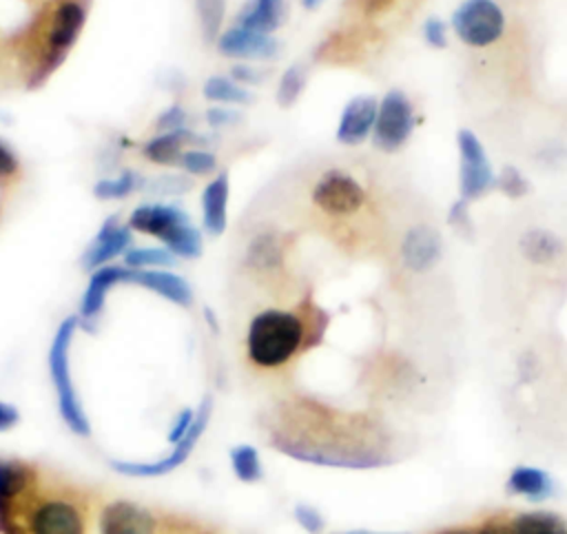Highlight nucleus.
<instances>
[{
    "instance_id": "8",
    "label": "nucleus",
    "mask_w": 567,
    "mask_h": 534,
    "mask_svg": "<svg viewBox=\"0 0 567 534\" xmlns=\"http://www.w3.org/2000/svg\"><path fill=\"white\" fill-rule=\"evenodd\" d=\"M414 131V109L408 95L392 89L383 95L372 126V142L381 151H399Z\"/></svg>"
},
{
    "instance_id": "10",
    "label": "nucleus",
    "mask_w": 567,
    "mask_h": 534,
    "mask_svg": "<svg viewBox=\"0 0 567 534\" xmlns=\"http://www.w3.org/2000/svg\"><path fill=\"white\" fill-rule=\"evenodd\" d=\"M312 202L326 215L346 217L363 206L365 191L350 173L330 168L312 186Z\"/></svg>"
},
{
    "instance_id": "11",
    "label": "nucleus",
    "mask_w": 567,
    "mask_h": 534,
    "mask_svg": "<svg viewBox=\"0 0 567 534\" xmlns=\"http://www.w3.org/2000/svg\"><path fill=\"white\" fill-rule=\"evenodd\" d=\"M164 516L131 501H113L100 514L102 534H162Z\"/></svg>"
},
{
    "instance_id": "1",
    "label": "nucleus",
    "mask_w": 567,
    "mask_h": 534,
    "mask_svg": "<svg viewBox=\"0 0 567 534\" xmlns=\"http://www.w3.org/2000/svg\"><path fill=\"white\" fill-rule=\"evenodd\" d=\"M268 439L286 456L315 465L370 470L394 461L390 434L377 419L303 397L272 412Z\"/></svg>"
},
{
    "instance_id": "33",
    "label": "nucleus",
    "mask_w": 567,
    "mask_h": 534,
    "mask_svg": "<svg viewBox=\"0 0 567 534\" xmlns=\"http://www.w3.org/2000/svg\"><path fill=\"white\" fill-rule=\"evenodd\" d=\"M179 166L190 175H210L217 168V157L202 148H186L179 157Z\"/></svg>"
},
{
    "instance_id": "27",
    "label": "nucleus",
    "mask_w": 567,
    "mask_h": 534,
    "mask_svg": "<svg viewBox=\"0 0 567 534\" xmlns=\"http://www.w3.org/2000/svg\"><path fill=\"white\" fill-rule=\"evenodd\" d=\"M230 468L241 483H257L264 476L259 452L248 443L235 445L230 450Z\"/></svg>"
},
{
    "instance_id": "44",
    "label": "nucleus",
    "mask_w": 567,
    "mask_h": 534,
    "mask_svg": "<svg viewBox=\"0 0 567 534\" xmlns=\"http://www.w3.org/2000/svg\"><path fill=\"white\" fill-rule=\"evenodd\" d=\"M478 534H509V532H507L505 521L489 518V521H485V523L478 525Z\"/></svg>"
},
{
    "instance_id": "42",
    "label": "nucleus",
    "mask_w": 567,
    "mask_h": 534,
    "mask_svg": "<svg viewBox=\"0 0 567 534\" xmlns=\"http://www.w3.org/2000/svg\"><path fill=\"white\" fill-rule=\"evenodd\" d=\"M18 421H20L18 408L11 405V403H7V401H0V432L11 430Z\"/></svg>"
},
{
    "instance_id": "32",
    "label": "nucleus",
    "mask_w": 567,
    "mask_h": 534,
    "mask_svg": "<svg viewBox=\"0 0 567 534\" xmlns=\"http://www.w3.org/2000/svg\"><path fill=\"white\" fill-rule=\"evenodd\" d=\"M197 11L206 40L217 38L224 18V0H197Z\"/></svg>"
},
{
    "instance_id": "25",
    "label": "nucleus",
    "mask_w": 567,
    "mask_h": 534,
    "mask_svg": "<svg viewBox=\"0 0 567 534\" xmlns=\"http://www.w3.org/2000/svg\"><path fill=\"white\" fill-rule=\"evenodd\" d=\"M246 261L255 270H275L284 264V248L272 233H259L248 244Z\"/></svg>"
},
{
    "instance_id": "40",
    "label": "nucleus",
    "mask_w": 567,
    "mask_h": 534,
    "mask_svg": "<svg viewBox=\"0 0 567 534\" xmlns=\"http://www.w3.org/2000/svg\"><path fill=\"white\" fill-rule=\"evenodd\" d=\"M237 120H239V113H235V111H230V109L210 106V109L206 111V122H208V126H215V129L228 126V124H233V122H237Z\"/></svg>"
},
{
    "instance_id": "30",
    "label": "nucleus",
    "mask_w": 567,
    "mask_h": 534,
    "mask_svg": "<svg viewBox=\"0 0 567 534\" xmlns=\"http://www.w3.org/2000/svg\"><path fill=\"white\" fill-rule=\"evenodd\" d=\"M137 175L133 171H124L120 173L115 179H100L93 186V195L97 199H120L128 193H133L137 188Z\"/></svg>"
},
{
    "instance_id": "23",
    "label": "nucleus",
    "mask_w": 567,
    "mask_h": 534,
    "mask_svg": "<svg viewBox=\"0 0 567 534\" xmlns=\"http://www.w3.org/2000/svg\"><path fill=\"white\" fill-rule=\"evenodd\" d=\"M520 253L536 266H547L556 261L563 253V242L547 228H529L518 239Z\"/></svg>"
},
{
    "instance_id": "3",
    "label": "nucleus",
    "mask_w": 567,
    "mask_h": 534,
    "mask_svg": "<svg viewBox=\"0 0 567 534\" xmlns=\"http://www.w3.org/2000/svg\"><path fill=\"white\" fill-rule=\"evenodd\" d=\"M27 534H86V499L73 485L38 487L22 494Z\"/></svg>"
},
{
    "instance_id": "17",
    "label": "nucleus",
    "mask_w": 567,
    "mask_h": 534,
    "mask_svg": "<svg viewBox=\"0 0 567 534\" xmlns=\"http://www.w3.org/2000/svg\"><path fill=\"white\" fill-rule=\"evenodd\" d=\"M128 244H131V228L120 226L117 217H111L109 222L102 224L95 242L86 248V253L82 257V266L86 270L106 266V261H111L120 253H126Z\"/></svg>"
},
{
    "instance_id": "43",
    "label": "nucleus",
    "mask_w": 567,
    "mask_h": 534,
    "mask_svg": "<svg viewBox=\"0 0 567 534\" xmlns=\"http://www.w3.org/2000/svg\"><path fill=\"white\" fill-rule=\"evenodd\" d=\"M394 4V0H361V7L368 16H379L383 11H388Z\"/></svg>"
},
{
    "instance_id": "18",
    "label": "nucleus",
    "mask_w": 567,
    "mask_h": 534,
    "mask_svg": "<svg viewBox=\"0 0 567 534\" xmlns=\"http://www.w3.org/2000/svg\"><path fill=\"white\" fill-rule=\"evenodd\" d=\"M128 284L142 286L151 292H157L159 297H164L177 306H184V308H188L193 304V290H190L188 281L168 270H148V268L131 270Z\"/></svg>"
},
{
    "instance_id": "39",
    "label": "nucleus",
    "mask_w": 567,
    "mask_h": 534,
    "mask_svg": "<svg viewBox=\"0 0 567 534\" xmlns=\"http://www.w3.org/2000/svg\"><path fill=\"white\" fill-rule=\"evenodd\" d=\"M193 419H195V410H190V408H184V410L177 414V419H175V423H173V428H171V432H168V441H171L173 445L188 432Z\"/></svg>"
},
{
    "instance_id": "36",
    "label": "nucleus",
    "mask_w": 567,
    "mask_h": 534,
    "mask_svg": "<svg viewBox=\"0 0 567 534\" xmlns=\"http://www.w3.org/2000/svg\"><path fill=\"white\" fill-rule=\"evenodd\" d=\"M447 224L452 228H456L458 233H465L470 235L472 233V217H470V210H467V202L465 199H456L450 210H447Z\"/></svg>"
},
{
    "instance_id": "7",
    "label": "nucleus",
    "mask_w": 567,
    "mask_h": 534,
    "mask_svg": "<svg viewBox=\"0 0 567 534\" xmlns=\"http://www.w3.org/2000/svg\"><path fill=\"white\" fill-rule=\"evenodd\" d=\"M213 412V399L206 397L199 408L195 410V419L188 428V432L173 445V450L157 461H148V463H135V461H111V468L120 474H128V476H164L168 472H173L175 468H179L193 452V448L197 445L199 437L204 434L208 419Z\"/></svg>"
},
{
    "instance_id": "16",
    "label": "nucleus",
    "mask_w": 567,
    "mask_h": 534,
    "mask_svg": "<svg viewBox=\"0 0 567 534\" xmlns=\"http://www.w3.org/2000/svg\"><path fill=\"white\" fill-rule=\"evenodd\" d=\"M128 277H131V268L126 266H100L89 284H86V290L82 292V299H80V317L84 321H93L102 308H104V301H106V295L109 290L115 286V284H128Z\"/></svg>"
},
{
    "instance_id": "35",
    "label": "nucleus",
    "mask_w": 567,
    "mask_h": 534,
    "mask_svg": "<svg viewBox=\"0 0 567 534\" xmlns=\"http://www.w3.org/2000/svg\"><path fill=\"white\" fill-rule=\"evenodd\" d=\"M423 40L432 47V49H445L447 47V27L441 18L432 16L423 22Z\"/></svg>"
},
{
    "instance_id": "29",
    "label": "nucleus",
    "mask_w": 567,
    "mask_h": 534,
    "mask_svg": "<svg viewBox=\"0 0 567 534\" xmlns=\"http://www.w3.org/2000/svg\"><path fill=\"white\" fill-rule=\"evenodd\" d=\"M306 86V73L299 64H292L284 71L281 80H279V86H277V104L281 109H288L297 102V97L301 95Z\"/></svg>"
},
{
    "instance_id": "24",
    "label": "nucleus",
    "mask_w": 567,
    "mask_h": 534,
    "mask_svg": "<svg viewBox=\"0 0 567 534\" xmlns=\"http://www.w3.org/2000/svg\"><path fill=\"white\" fill-rule=\"evenodd\" d=\"M509 534H567V521L547 510L518 512L505 521Z\"/></svg>"
},
{
    "instance_id": "31",
    "label": "nucleus",
    "mask_w": 567,
    "mask_h": 534,
    "mask_svg": "<svg viewBox=\"0 0 567 534\" xmlns=\"http://www.w3.org/2000/svg\"><path fill=\"white\" fill-rule=\"evenodd\" d=\"M494 186H498L512 199L525 197L529 193V179L516 166H512V164L501 168V173L496 175Z\"/></svg>"
},
{
    "instance_id": "37",
    "label": "nucleus",
    "mask_w": 567,
    "mask_h": 534,
    "mask_svg": "<svg viewBox=\"0 0 567 534\" xmlns=\"http://www.w3.org/2000/svg\"><path fill=\"white\" fill-rule=\"evenodd\" d=\"M186 124V111L182 106H171L166 109L159 117H157V129H162L164 133L166 131H177V129H184Z\"/></svg>"
},
{
    "instance_id": "28",
    "label": "nucleus",
    "mask_w": 567,
    "mask_h": 534,
    "mask_svg": "<svg viewBox=\"0 0 567 534\" xmlns=\"http://www.w3.org/2000/svg\"><path fill=\"white\" fill-rule=\"evenodd\" d=\"M175 261V255L168 248H131L124 253V266L131 270H144L151 266H171Z\"/></svg>"
},
{
    "instance_id": "14",
    "label": "nucleus",
    "mask_w": 567,
    "mask_h": 534,
    "mask_svg": "<svg viewBox=\"0 0 567 534\" xmlns=\"http://www.w3.org/2000/svg\"><path fill=\"white\" fill-rule=\"evenodd\" d=\"M217 51L226 58H272L279 51V42L272 35L257 33L244 27H230L217 35Z\"/></svg>"
},
{
    "instance_id": "12",
    "label": "nucleus",
    "mask_w": 567,
    "mask_h": 534,
    "mask_svg": "<svg viewBox=\"0 0 567 534\" xmlns=\"http://www.w3.org/2000/svg\"><path fill=\"white\" fill-rule=\"evenodd\" d=\"M188 215L173 204H142L128 217V228L164 242V246L186 226Z\"/></svg>"
},
{
    "instance_id": "19",
    "label": "nucleus",
    "mask_w": 567,
    "mask_h": 534,
    "mask_svg": "<svg viewBox=\"0 0 567 534\" xmlns=\"http://www.w3.org/2000/svg\"><path fill=\"white\" fill-rule=\"evenodd\" d=\"M228 175L219 173L213 177L202 193V222L206 233L221 235L226 230V215H228Z\"/></svg>"
},
{
    "instance_id": "22",
    "label": "nucleus",
    "mask_w": 567,
    "mask_h": 534,
    "mask_svg": "<svg viewBox=\"0 0 567 534\" xmlns=\"http://www.w3.org/2000/svg\"><path fill=\"white\" fill-rule=\"evenodd\" d=\"M284 18V0H248L237 13V27L270 35Z\"/></svg>"
},
{
    "instance_id": "20",
    "label": "nucleus",
    "mask_w": 567,
    "mask_h": 534,
    "mask_svg": "<svg viewBox=\"0 0 567 534\" xmlns=\"http://www.w3.org/2000/svg\"><path fill=\"white\" fill-rule=\"evenodd\" d=\"M507 492L527 501H545L556 492V483L549 472L534 465H516L507 476Z\"/></svg>"
},
{
    "instance_id": "9",
    "label": "nucleus",
    "mask_w": 567,
    "mask_h": 534,
    "mask_svg": "<svg viewBox=\"0 0 567 534\" xmlns=\"http://www.w3.org/2000/svg\"><path fill=\"white\" fill-rule=\"evenodd\" d=\"M456 144H458V155H461L458 191H461V199L470 202V199H476L483 193H487L494 186L496 175H494L487 153L474 131L461 129L456 133Z\"/></svg>"
},
{
    "instance_id": "2",
    "label": "nucleus",
    "mask_w": 567,
    "mask_h": 534,
    "mask_svg": "<svg viewBox=\"0 0 567 534\" xmlns=\"http://www.w3.org/2000/svg\"><path fill=\"white\" fill-rule=\"evenodd\" d=\"M328 326V315L312 301L297 310L266 308L246 330V357L259 370H279L297 355L317 346Z\"/></svg>"
},
{
    "instance_id": "34",
    "label": "nucleus",
    "mask_w": 567,
    "mask_h": 534,
    "mask_svg": "<svg viewBox=\"0 0 567 534\" xmlns=\"http://www.w3.org/2000/svg\"><path fill=\"white\" fill-rule=\"evenodd\" d=\"M292 516L299 523V527L306 530L308 534H321L323 527H326L323 514L315 505H310V503H297L292 507Z\"/></svg>"
},
{
    "instance_id": "5",
    "label": "nucleus",
    "mask_w": 567,
    "mask_h": 534,
    "mask_svg": "<svg viewBox=\"0 0 567 534\" xmlns=\"http://www.w3.org/2000/svg\"><path fill=\"white\" fill-rule=\"evenodd\" d=\"M84 22H86V7L80 0H62L51 9L40 33L47 71L55 69L64 60L69 49L80 38Z\"/></svg>"
},
{
    "instance_id": "46",
    "label": "nucleus",
    "mask_w": 567,
    "mask_h": 534,
    "mask_svg": "<svg viewBox=\"0 0 567 534\" xmlns=\"http://www.w3.org/2000/svg\"><path fill=\"white\" fill-rule=\"evenodd\" d=\"M343 534H408V532H370V530H350Z\"/></svg>"
},
{
    "instance_id": "6",
    "label": "nucleus",
    "mask_w": 567,
    "mask_h": 534,
    "mask_svg": "<svg viewBox=\"0 0 567 534\" xmlns=\"http://www.w3.org/2000/svg\"><path fill=\"white\" fill-rule=\"evenodd\" d=\"M452 29L463 44L489 47L505 31V13L494 0H463L452 13Z\"/></svg>"
},
{
    "instance_id": "13",
    "label": "nucleus",
    "mask_w": 567,
    "mask_h": 534,
    "mask_svg": "<svg viewBox=\"0 0 567 534\" xmlns=\"http://www.w3.org/2000/svg\"><path fill=\"white\" fill-rule=\"evenodd\" d=\"M379 102L372 95L352 97L339 117L337 124V142L346 146H357L372 135V126L377 120Z\"/></svg>"
},
{
    "instance_id": "4",
    "label": "nucleus",
    "mask_w": 567,
    "mask_h": 534,
    "mask_svg": "<svg viewBox=\"0 0 567 534\" xmlns=\"http://www.w3.org/2000/svg\"><path fill=\"white\" fill-rule=\"evenodd\" d=\"M78 328V319L75 317H66L55 335L53 341L49 346V374H51V383L55 388L58 394V408H60V417L66 423V428L78 434V437H89L91 434V425L89 419L80 405L75 386L71 381V368H69V350L73 343V335Z\"/></svg>"
},
{
    "instance_id": "45",
    "label": "nucleus",
    "mask_w": 567,
    "mask_h": 534,
    "mask_svg": "<svg viewBox=\"0 0 567 534\" xmlns=\"http://www.w3.org/2000/svg\"><path fill=\"white\" fill-rule=\"evenodd\" d=\"M434 534H478V525H456V527H445Z\"/></svg>"
},
{
    "instance_id": "21",
    "label": "nucleus",
    "mask_w": 567,
    "mask_h": 534,
    "mask_svg": "<svg viewBox=\"0 0 567 534\" xmlns=\"http://www.w3.org/2000/svg\"><path fill=\"white\" fill-rule=\"evenodd\" d=\"M202 137L190 133L186 126L177 129V131H166L162 135L151 137L142 153L146 160L155 162V164H179V157L184 153V146L190 142H199Z\"/></svg>"
},
{
    "instance_id": "41",
    "label": "nucleus",
    "mask_w": 567,
    "mask_h": 534,
    "mask_svg": "<svg viewBox=\"0 0 567 534\" xmlns=\"http://www.w3.org/2000/svg\"><path fill=\"white\" fill-rule=\"evenodd\" d=\"M230 75H233V80L239 84V82H246V84H257V82H261V73L257 71V69H252V66H248V64H235L233 69H230Z\"/></svg>"
},
{
    "instance_id": "38",
    "label": "nucleus",
    "mask_w": 567,
    "mask_h": 534,
    "mask_svg": "<svg viewBox=\"0 0 567 534\" xmlns=\"http://www.w3.org/2000/svg\"><path fill=\"white\" fill-rule=\"evenodd\" d=\"M18 168H20L18 155L4 142H0V179L16 177Z\"/></svg>"
},
{
    "instance_id": "47",
    "label": "nucleus",
    "mask_w": 567,
    "mask_h": 534,
    "mask_svg": "<svg viewBox=\"0 0 567 534\" xmlns=\"http://www.w3.org/2000/svg\"><path fill=\"white\" fill-rule=\"evenodd\" d=\"M321 2H323V0H301V7H303V9H317Z\"/></svg>"
},
{
    "instance_id": "26",
    "label": "nucleus",
    "mask_w": 567,
    "mask_h": 534,
    "mask_svg": "<svg viewBox=\"0 0 567 534\" xmlns=\"http://www.w3.org/2000/svg\"><path fill=\"white\" fill-rule=\"evenodd\" d=\"M202 93L206 100L219 102V104H248L250 102V93L241 84H237L233 78H226V75H210L204 82Z\"/></svg>"
},
{
    "instance_id": "15",
    "label": "nucleus",
    "mask_w": 567,
    "mask_h": 534,
    "mask_svg": "<svg viewBox=\"0 0 567 534\" xmlns=\"http://www.w3.org/2000/svg\"><path fill=\"white\" fill-rule=\"evenodd\" d=\"M443 253V242L430 226H414L405 233L401 242V259L414 273L430 270Z\"/></svg>"
}]
</instances>
